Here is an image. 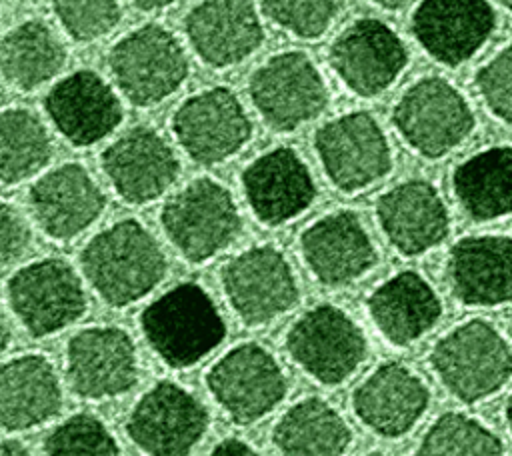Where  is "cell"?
Here are the masks:
<instances>
[{
  "instance_id": "cell-1",
  "label": "cell",
  "mask_w": 512,
  "mask_h": 456,
  "mask_svg": "<svg viewBox=\"0 0 512 456\" xmlns=\"http://www.w3.org/2000/svg\"><path fill=\"white\" fill-rule=\"evenodd\" d=\"M80 268L106 304L124 308L148 296L164 280L168 260L156 236L142 222L126 218L86 242Z\"/></svg>"
},
{
  "instance_id": "cell-2",
  "label": "cell",
  "mask_w": 512,
  "mask_h": 456,
  "mask_svg": "<svg viewBox=\"0 0 512 456\" xmlns=\"http://www.w3.org/2000/svg\"><path fill=\"white\" fill-rule=\"evenodd\" d=\"M140 326L156 356L170 368L198 364L226 338V322L212 296L196 282H182L152 300Z\"/></svg>"
},
{
  "instance_id": "cell-3",
  "label": "cell",
  "mask_w": 512,
  "mask_h": 456,
  "mask_svg": "<svg viewBox=\"0 0 512 456\" xmlns=\"http://www.w3.org/2000/svg\"><path fill=\"white\" fill-rule=\"evenodd\" d=\"M160 224L174 250L192 264L224 252L242 232V216L230 190L214 178L200 176L172 194Z\"/></svg>"
},
{
  "instance_id": "cell-4",
  "label": "cell",
  "mask_w": 512,
  "mask_h": 456,
  "mask_svg": "<svg viewBox=\"0 0 512 456\" xmlns=\"http://www.w3.org/2000/svg\"><path fill=\"white\" fill-rule=\"evenodd\" d=\"M108 68L120 94L140 108L170 98L190 74L182 42L156 22L142 24L114 42L108 52Z\"/></svg>"
},
{
  "instance_id": "cell-5",
  "label": "cell",
  "mask_w": 512,
  "mask_h": 456,
  "mask_svg": "<svg viewBox=\"0 0 512 456\" xmlns=\"http://www.w3.org/2000/svg\"><path fill=\"white\" fill-rule=\"evenodd\" d=\"M430 366L452 396L474 404L512 378V348L490 322L472 318L434 344Z\"/></svg>"
},
{
  "instance_id": "cell-6",
  "label": "cell",
  "mask_w": 512,
  "mask_h": 456,
  "mask_svg": "<svg viewBox=\"0 0 512 456\" xmlns=\"http://www.w3.org/2000/svg\"><path fill=\"white\" fill-rule=\"evenodd\" d=\"M404 142L426 158H442L474 130L476 118L460 90L440 76L414 82L392 112Z\"/></svg>"
},
{
  "instance_id": "cell-7",
  "label": "cell",
  "mask_w": 512,
  "mask_h": 456,
  "mask_svg": "<svg viewBox=\"0 0 512 456\" xmlns=\"http://www.w3.org/2000/svg\"><path fill=\"white\" fill-rule=\"evenodd\" d=\"M248 94L260 118L276 132H292L328 106V86L300 50L270 56L250 76Z\"/></svg>"
},
{
  "instance_id": "cell-8",
  "label": "cell",
  "mask_w": 512,
  "mask_h": 456,
  "mask_svg": "<svg viewBox=\"0 0 512 456\" xmlns=\"http://www.w3.org/2000/svg\"><path fill=\"white\" fill-rule=\"evenodd\" d=\"M206 386L232 422L248 426L284 400L288 378L268 348L242 342L210 366Z\"/></svg>"
},
{
  "instance_id": "cell-9",
  "label": "cell",
  "mask_w": 512,
  "mask_h": 456,
  "mask_svg": "<svg viewBox=\"0 0 512 456\" xmlns=\"http://www.w3.org/2000/svg\"><path fill=\"white\" fill-rule=\"evenodd\" d=\"M6 292L14 316L34 338L68 328L88 308L78 272L62 258H42L18 268L10 276Z\"/></svg>"
},
{
  "instance_id": "cell-10",
  "label": "cell",
  "mask_w": 512,
  "mask_h": 456,
  "mask_svg": "<svg viewBox=\"0 0 512 456\" xmlns=\"http://www.w3.org/2000/svg\"><path fill=\"white\" fill-rule=\"evenodd\" d=\"M286 350L316 382L336 386L366 360L368 342L362 328L342 308L318 304L290 326Z\"/></svg>"
},
{
  "instance_id": "cell-11",
  "label": "cell",
  "mask_w": 512,
  "mask_h": 456,
  "mask_svg": "<svg viewBox=\"0 0 512 456\" xmlns=\"http://www.w3.org/2000/svg\"><path fill=\"white\" fill-rule=\"evenodd\" d=\"M224 296L246 326H262L298 304L296 274L278 248L252 246L230 258L220 272Z\"/></svg>"
},
{
  "instance_id": "cell-12",
  "label": "cell",
  "mask_w": 512,
  "mask_h": 456,
  "mask_svg": "<svg viewBox=\"0 0 512 456\" xmlns=\"http://www.w3.org/2000/svg\"><path fill=\"white\" fill-rule=\"evenodd\" d=\"M314 150L328 180L342 192H360L382 180L392 168V150L376 118L348 112L322 124Z\"/></svg>"
},
{
  "instance_id": "cell-13",
  "label": "cell",
  "mask_w": 512,
  "mask_h": 456,
  "mask_svg": "<svg viewBox=\"0 0 512 456\" xmlns=\"http://www.w3.org/2000/svg\"><path fill=\"white\" fill-rule=\"evenodd\" d=\"M172 132L190 160L214 166L248 144L252 120L230 88L214 86L192 94L176 108Z\"/></svg>"
},
{
  "instance_id": "cell-14",
  "label": "cell",
  "mask_w": 512,
  "mask_h": 456,
  "mask_svg": "<svg viewBox=\"0 0 512 456\" xmlns=\"http://www.w3.org/2000/svg\"><path fill=\"white\" fill-rule=\"evenodd\" d=\"M208 422V410L194 392L164 380L134 404L126 432L146 456H190Z\"/></svg>"
},
{
  "instance_id": "cell-15",
  "label": "cell",
  "mask_w": 512,
  "mask_h": 456,
  "mask_svg": "<svg viewBox=\"0 0 512 456\" xmlns=\"http://www.w3.org/2000/svg\"><path fill=\"white\" fill-rule=\"evenodd\" d=\"M328 60L348 90L372 98L396 82L408 64V50L386 22L360 18L334 38Z\"/></svg>"
},
{
  "instance_id": "cell-16",
  "label": "cell",
  "mask_w": 512,
  "mask_h": 456,
  "mask_svg": "<svg viewBox=\"0 0 512 456\" xmlns=\"http://www.w3.org/2000/svg\"><path fill=\"white\" fill-rule=\"evenodd\" d=\"M66 380L84 400H106L138 382V354L130 334L118 326H90L66 346Z\"/></svg>"
},
{
  "instance_id": "cell-17",
  "label": "cell",
  "mask_w": 512,
  "mask_h": 456,
  "mask_svg": "<svg viewBox=\"0 0 512 456\" xmlns=\"http://www.w3.org/2000/svg\"><path fill=\"white\" fill-rule=\"evenodd\" d=\"M100 166L114 192L138 206L160 198L180 174L174 148L148 126L130 128L110 142L100 156Z\"/></svg>"
},
{
  "instance_id": "cell-18",
  "label": "cell",
  "mask_w": 512,
  "mask_h": 456,
  "mask_svg": "<svg viewBox=\"0 0 512 456\" xmlns=\"http://www.w3.org/2000/svg\"><path fill=\"white\" fill-rule=\"evenodd\" d=\"M44 110L72 146H92L110 136L124 120L116 90L90 68L60 78L44 96Z\"/></svg>"
},
{
  "instance_id": "cell-19",
  "label": "cell",
  "mask_w": 512,
  "mask_h": 456,
  "mask_svg": "<svg viewBox=\"0 0 512 456\" xmlns=\"http://www.w3.org/2000/svg\"><path fill=\"white\" fill-rule=\"evenodd\" d=\"M28 208L48 238L70 240L100 218L106 208V194L82 164L66 162L30 186Z\"/></svg>"
},
{
  "instance_id": "cell-20",
  "label": "cell",
  "mask_w": 512,
  "mask_h": 456,
  "mask_svg": "<svg viewBox=\"0 0 512 456\" xmlns=\"http://www.w3.org/2000/svg\"><path fill=\"white\" fill-rule=\"evenodd\" d=\"M194 54L222 70L250 58L264 42V26L252 0H200L184 18Z\"/></svg>"
},
{
  "instance_id": "cell-21",
  "label": "cell",
  "mask_w": 512,
  "mask_h": 456,
  "mask_svg": "<svg viewBox=\"0 0 512 456\" xmlns=\"http://www.w3.org/2000/svg\"><path fill=\"white\" fill-rule=\"evenodd\" d=\"M246 202L266 226H280L316 200V182L302 156L288 146H278L256 156L240 176Z\"/></svg>"
},
{
  "instance_id": "cell-22",
  "label": "cell",
  "mask_w": 512,
  "mask_h": 456,
  "mask_svg": "<svg viewBox=\"0 0 512 456\" xmlns=\"http://www.w3.org/2000/svg\"><path fill=\"white\" fill-rule=\"evenodd\" d=\"M410 28L434 60L456 68L488 42L496 12L488 0H422Z\"/></svg>"
},
{
  "instance_id": "cell-23",
  "label": "cell",
  "mask_w": 512,
  "mask_h": 456,
  "mask_svg": "<svg viewBox=\"0 0 512 456\" xmlns=\"http://www.w3.org/2000/svg\"><path fill=\"white\" fill-rule=\"evenodd\" d=\"M300 252L308 270L324 286H346L378 262L370 234L350 210L330 212L312 222L300 236Z\"/></svg>"
},
{
  "instance_id": "cell-24",
  "label": "cell",
  "mask_w": 512,
  "mask_h": 456,
  "mask_svg": "<svg viewBox=\"0 0 512 456\" xmlns=\"http://www.w3.org/2000/svg\"><path fill=\"white\" fill-rule=\"evenodd\" d=\"M428 406L430 390L426 382L402 362L380 364L352 394L358 420L384 438L408 434Z\"/></svg>"
},
{
  "instance_id": "cell-25",
  "label": "cell",
  "mask_w": 512,
  "mask_h": 456,
  "mask_svg": "<svg viewBox=\"0 0 512 456\" xmlns=\"http://www.w3.org/2000/svg\"><path fill=\"white\" fill-rule=\"evenodd\" d=\"M376 216L388 242L404 256H418L438 246L450 232L448 208L426 180H406L384 192Z\"/></svg>"
},
{
  "instance_id": "cell-26",
  "label": "cell",
  "mask_w": 512,
  "mask_h": 456,
  "mask_svg": "<svg viewBox=\"0 0 512 456\" xmlns=\"http://www.w3.org/2000/svg\"><path fill=\"white\" fill-rule=\"evenodd\" d=\"M452 294L466 306L512 302V236L482 234L458 240L448 256Z\"/></svg>"
},
{
  "instance_id": "cell-27",
  "label": "cell",
  "mask_w": 512,
  "mask_h": 456,
  "mask_svg": "<svg viewBox=\"0 0 512 456\" xmlns=\"http://www.w3.org/2000/svg\"><path fill=\"white\" fill-rule=\"evenodd\" d=\"M62 402L60 378L46 356L24 354L0 362V428H36L52 420Z\"/></svg>"
},
{
  "instance_id": "cell-28",
  "label": "cell",
  "mask_w": 512,
  "mask_h": 456,
  "mask_svg": "<svg viewBox=\"0 0 512 456\" xmlns=\"http://www.w3.org/2000/svg\"><path fill=\"white\" fill-rule=\"evenodd\" d=\"M366 306L378 332L394 346L416 342L442 316L436 290L414 270L398 272L382 282L368 296Z\"/></svg>"
},
{
  "instance_id": "cell-29",
  "label": "cell",
  "mask_w": 512,
  "mask_h": 456,
  "mask_svg": "<svg viewBox=\"0 0 512 456\" xmlns=\"http://www.w3.org/2000/svg\"><path fill=\"white\" fill-rule=\"evenodd\" d=\"M62 38L42 20H26L0 36V76L30 92L56 78L66 66Z\"/></svg>"
},
{
  "instance_id": "cell-30",
  "label": "cell",
  "mask_w": 512,
  "mask_h": 456,
  "mask_svg": "<svg viewBox=\"0 0 512 456\" xmlns=\"http://www.w3.org/2000/svg\"><path fill=\"white\" fill-rule=\"evenodd\" d=\"M272 442L280 456H342L352 442V430L332 404L310 396L280 416Z\"/></svg>"
},
{
  "instance_id": "cell-31",
  "label": "cell",
  "mask_w": 512,
  "mask_h": 456,
  "mask_svg": "<svg viewBox=\"0 0 512 456\" xmlns=\"http://www.w3.org/2000/svg\"><path fill=\"white\" fill-rule=\"evenodd\" d=\"M452 188L472 220L512 214V148L492 146L456 166Z\"/></svg>"
},
{
  "instance_id": "cell-32",
  "label": "cell",
  "mask_w": 512,
  "mask_h": 456,
  "mask_svg": "<svg viewBox=\"0 0 512 456\" xmlns=\"http://www.w3.org/2000/svg\"><path fill=\"white\" fill-rule=\"evenodd\" d=\"M52 136L28 108L0 110V182L18 184L40 172L52 158Z\"/></svg>"
},
{
  "instance_id": "cell-33",
  "label": "cell",
  "mask_w": 512,
  "mask_h": 456,
  "mask_svg": "<svg viewBox=\"0 0 512 456\" xmlns=\"http://www.w3.org/2000/svg\"><path fill=\"white\" fill-rule=\"evenodd\" d=\"M414 456H504V444L476 418L446 412L426 430Z\"/></svg>"
},
{
  "instance_id": "cell-34",
  "label": "cell",
  "mask_w": 512,
  "mask_h": 456,
  "mask_svg": "<svg viewBox=\"0 0 512 456\" xmlns=\"http://www.w3.org/2000/svg\"><path fill=\"white\" fill-rule=\"evenodd\" d=\"M44 452L46 456H120V446L98 416L80 412L52 428Z\"/></svg>"
},
{
  "instance_id": "cell-35",
  "label": "cell",
  "mask_w": 512,
  "mask_h": 456,
  "mask_svg": "<svg viewBox=\"0 0 512 456\" xmlns=\"http://www.w3.org/2000/svg\"><path fill=\"white\" fill-rule=\"evenodd\" d=\"M344 0H262V12L282 30L304 38H320L336 20Z\"/></svg>"
},
{
  "instance_id": "cell-36",
  "label": "cell",
  "mask_w": 512,
  "mask_h": 456,
  "mask_svg": "<svg viewBox=\"0 0 512 456\" xmlns=\"http://www.w3.org/2000/svg\"><path fill=\"white\" fill-rule=\"evenodd\" d=\"M54 16L76 42H94L110 34L120 18V0H52Z\"/></svg>"
},
{
  "instance_id": "cell-37",
  "label": "cell",
  "mask_w": 512,
  "mask_h": 456,
  "mask_svg": "<svg viewBox=\"0 0 512 456\" xmlns=\"http://www.w3.org/2000/svg\"><path fill=\"white\" fill-rule=\"evenodd\" d=\"M476 88L488 110L498 120L512 124V44L476 72Z\"/></svg>"
},
{
  "instance_id": "cell-38",
  "label": "cell",
  "mask_w": 512,
  "mask_h": 456,
  "mask_svg": "<svg viewBox=\"0 0 512 456\" xmlns=\"http://www.w3.org/2000/svg\"><path fill=\"white\" fill-rule=\"evenodd\" d=\"M32 244V230L24 214L0 200V266L20 260Z\"/></svg>"
},
{
  "instance_id": "cell-39",
  "label": "cell",
  "mask_w": 512,
  "mask_h": 456,
  "mask_svg": "<svg viewBox=\"0 0 512 456\" xmlns=\"http://www.w3.org/2000/svg\"><path fill=\"white\" fill-rule=\"evenodd\" d=\"M208 456H262V454L240 438H226L218 442Z\"/></svg>"
},
{
  "instance_id": "cell-40",
  "label": "cell",
  "mask_w": 512,
  "mask_h": 456,
  "mask_svg": "<svg viewBox=\"0 0 512 456\" xmlns=\"http://www.w3.org/2000/svg\"><path fill=\"white\" fill-rule=\"evenodd\" d=\"M0 456H32V452L16 440H6L0 442Z\"/></svg>"
},
{
  "instance_id": "cell-41",
  "label": "cell",
  "mask_w": 512,
  "mask_h": 456,
  "mask_svg": "<svg viewBox=\"0 0 512 456\" xmlns=\"http://www.w3.org/2000/svg\"><path fill=\"white\" fill-rule=\"evenodd\" d=\"M178 0H132V4L140 10H162Z\"/></svg>"
},
{
  "instance_id": "cell-42",
  "label": "cell",
  "mask_w": 512,
  "mask_h": 456,
  "mask_svg": "<svg viewBox=\"0 0 512 456\" xmlns=\"http://www.w3.org/2000/svg\"><path fill=\"white\" fill-rule=\"evenodd\" d=\"M8 342H10V328H8V320L0 306V354L8 348Z\"/></svg>"
},
{
  "instance_id": "cell-43",
  "label": "cell",
  "mask_w": 512,
  "mask_h": 456,
  "mask_svg": "<svg viewBox=\"0 0 512 456\" xmlns=\"http://www.w3.org/2000/svg\"><path fill=\"white\" fill-rule=\"evenodd\" d=\"M370 2H374V4H378L382 8H388V10H394V8L404 6L408 0H370Z\"/></svg>"
},
{
  "instance_id": "cell-44",
  "label": "cell",
  "mask_w": 512,
  "mask_h": 456,
  "mask_svg": "<svg viewBox=\"0 0 512 456\" xmlns=\"http://www.w3.org/2000/svg\"><path fill=\"white\" fill-rule=\"evenodd\" d=\"M506 422H508V428H510V432H512V396L508 398V402H506Z\"/></svg>"
},
{
  "instance_id": "cell-45",
  "label": "cell",
  "mask_w": 512,
  "mask_h": 456,
  "mask_svg": "<svg viewBox=\"0 0 512 456\" xmlns=\"http://www.w3.org/2000/svg\"><path fill=\"white\" fill-rule=\"evenodd\" d=\"M500 4H502V6H506V8L512 12V0H500Z\"/></svg>"
},
{
  "instance_id": "cell-46",
  "label": "cell",
  "mask_w": 512,
  "mask_h": 456,
  "mask_svg": "<svg viewBox=\"0 0 512 456\" xmlns=\"http://www.w3.org/2000/svg\"><path fill=\"white\" fill-rule=\"evenodd\" d=\"M366 456H382V454H366Z\"/></svg>"
}]
</instances>
